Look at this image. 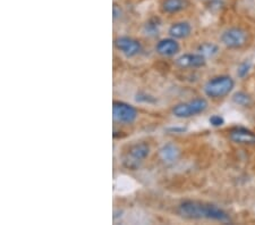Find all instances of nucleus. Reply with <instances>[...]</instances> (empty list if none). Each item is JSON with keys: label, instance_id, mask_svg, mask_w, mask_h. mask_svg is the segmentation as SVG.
<instances>
[{"label": "nucleus", "instance_id": "nucleus-4", "mask_svg": "<svg viewBox=\"0 0 255 225\" xmlns=\"http://www.w3.org/2000/svg\"><path fill=\"white\" fill-rule=\"evenodd\" d=\"M150 154V146L145 142L135 143L123 158V165L128 170H137Z\"/></svg>", "mask_w": 255, "mask_h": 225}, {"label": "nucleus", "instance_id": "nucleus-14", "mask_svg": "<svg viewBox=\"0 0 255 225\" xmlns=\"http://www.w3.org/2000/svg\"><path fill=\"white\" fill-rule=\"evenodd\" d=\"M197 51H199L201 55H203L205 58H208V57L216 56L218 52H219V47H218L216 43L204 42L202 44H200L199 48H197Z\"/></svg>", "mask_w": 255, "mask_h": 225}, {"label": "nucleus", "instance_id": "nucleus-6", "mask_svg": "<svg viewBox=\"0 0 255 225\" xmlns=\"http://www.w3.org/2000/svg\"><path fill=\"white\" fill-rule=\"evenodd\" d=\"M138 116L137 110L129 104L124 101L113 102V117L114 120L122 124H133Z\"/></svg>", "mask_w": 255, "mask_h": 225}, {"label": "nucleus", "instance_id": "nucleus-16", "mask_svg": "<svg viewBox=\"0 0 255 225\" xmlns=\"http://www.w3.org/2000/svg\"><path fill=\"white\" fill-rule=\"evenodd\" d=\"M160 28V23L157 19H150L147 20L144 25V33L149 36H154L158 34Z\"/></svg>", "mask_w": 255, "mask_h": 225}, {"label": "nucleus", "instance_id": "nucleus-2", "mask_svg": "<svg viewBox=\"0 0 255 225\" xmlns=\"http://www.w3.org/2000/svg\"><path fill=\"white\" fill-rule=\"evenodd\" d=\"M235 88V81L229 75H219L210 79L204 85V93L212 99L228 96Z\"/></svg>", "mask_w": 255, "mask_h": 225}, {"label": "nucleus", "instance_id": "nucleus-18", "mask_svg": "<svg viewBox=\"0 0 255 225\" xmlns=\"http://www.w3.org/2000/svg\"><path fill=\"white\" fill-rule=\"evenodd\" d=\"M209 123L211 124L213 128H220L225 124V118L221 115H212L209 118Z\"/></svg>", "mask_w": 255, "mask_h": 225}, {"label": "nucleus", "instance_id": "nucleus-9", "mask_svg": "<svg viewBox=\"0 0 255 225\" xmlns=\"http://www.w3.org/2000/svg\"><path fill=\"white\" fill-rule=\"evenodd\" d=\"M207 58L200 52L197 54H184L176 59V65L180 68H199L203 67Z\"/></svg>", "mask_w": 255, "mask_h": 225}, {"label": "nucleus", "instance_id": "nucleus-21", "mask_svg": "<svg viewBox=\"0 0 255 225\" xmlns=\"http://www.w3.org/2000/svg\"><path fill=\"white\" fill-rule=\"evenodd\" d=\"M170 131V132H176V133H180V132H184L185 131V128H183V126H176V128H170V129H168Z\"/></svg>", "mask_w": 255, "mask_h": 225}, {"label": "nucleus", "instance_id": "nucleus-7", "mask_svg": "<svg viewBox=\"0 0 255 225\" xmlns=\"http://www.w3.org/2000/svg\"><path fill=\"white\" fill-rule=\"evenodd\" d=\"M115 47L117 50L123 52L127 57H134L139 54L142 46L136 39L129 38V36H119L115 40Z\"/></svg>", "mask_w": 255, "mask_h": 225}, {"label": "nucleus", "instance_id": "nucleus-11", "mask_svg": "<svg viewBox=\"0 0 255 225\" xmlns=\"http://www.w3.org/2000/svg\"><path fill=\"white\" fill-rule=\"evenodd\" d=\"M180 150L178 147L174 143H167V145H163L159 150V156L161 158V161L167 164H172L175 163L177 159L179 158Z\"/></svg>", "mask_w": 255, "mask_h": 225}, {"label": "nucleus", "instance_id": "nucleus-13", "mask_svg": "<svg viewBox=\"0 0 255 225\" xmlns=\"http://www.w3.org/2000/svg\"><path fill=\"white\" fill-rule=\"evenodd\" d=\"M187 5V0H164L162 3V9L168 14H174L185 9Z\"/></svg>", "mask_w": 255, "mask_h": 225}, {"label": "nucleus", "instance_id": "nucleus-20", "mask_svg": "<svg viewBox=\"0 0 255 225\" xmlns=\"http://www.w3.org/2000/svg\"><path fill=\"white\" fill-rule=\"evenodd\" d=\"M121 14H122V9H121V8H118L117 5H114V18H115V19L118 18L119 16H121Z\"/></svg>", "mask_w": 255, "mask_h": 225}, {"label": "nucleus", "instance_id": "nucleus-8", "mask_svg": "<svg viewBox=\"0 0 255 225\" xmlns=\"http://www.w3.org/2000/svg\"><path fill=\"white\" fill-rule=\"evenodd\" d=\"M229 139L238 145H255V132L243 126H237L230 130Z\"/></svg>", "mask_w": 255, "mask_h": 225}, {"label": "nucleus", "instance_id": "nucleus-19", "mask_svg": "<svg viewBox=\"0 0 255 225\" xmlns=\"http://www.w3.org/2000/svg\"><path fill=\"white\" fill-rule=\"evenodd\" d=\"M136 100L137 101H144V102H154L153 97L150 96V95H146V93H138L137 97H136Z\"/></svg>", "mask_w": 255, "mask_h": 225}, {"label": "nucleus", "instance_id": "nucleus-5", "mask_svg": "<svg viewBox=\"0 0 255 225\" xmlns=\"http://www.w3.org/2000/svg\"><path fill=\"white\" fill-rule=\"evenodd\" d=\"M220 40L225 47L229 49H240L246 46L249 41V34L244 28L229 27L223 32Z\"/></svg>", "mask_w": 255, "mask_h": 225}, {"label": "nucleus", "instance_id": "nucleus-3", "mask_svg": "<svg viewBox=\"0 0 255 225\" xmlns=\"http://www.w3.org/2000/svg\"><path fill=\"white\" fill-rule=\"evenodd\" d=\"M208 101L204 98H195L186 102H180L172 107V115L177 118H190L204 113L208 108Z\"/></svg>", "mask_w": 255, "mask_h": 225}, {"label": "nucleus", "instance_id": "nucleus-17", "mask_svg": "<svg viewBox=\"0 0 255 225\" xmlns=\"http://www.w3.org/2000/svg\"><path fill=\"white\" fill-rule=\"evenodd\" d=\"M250 69H251L250 61H248V60L243 61L240 66H238V69H237L238 77H241V79H244V77L248 76V74L250 73Z\"/></svg>", "mask_w": 255, "mask_h": 225}, {"label": "nucleus", "instance_id": "nucleus-1", "mask_svg": "<svg viewBox=\"0 0 255 225\" xmlns=\"http://www.w3.org/2000/svg\"><path fill=\"white\" fill-rule=\"evenodd\" d=\"M178 213L185 219L190 220H209L216 222L229 223L230 216L226 211L213 204L186 200L179 205Z\"/></svg>", "mask_w": 255, "mask_h": 225}, {"label": "nucleus", "instance_id": "nucleus-15", "mask_svg": "<svg viewBox=\"0 0 255 225\" xmlns=\"http://www.w3.org/2000/svg\"><path fill=\"white\" fill-rule=\"evenodd\" d=\"M233 101L242 107H249L252 104V97L244 91H238L234 93Z\"/></svg>", "mask_w": 255, "mask_h": 225}, {"label": "nucleus", "instance_id": "nucleus-10", "mask_svg": "<svg viewBox=\"0 0 255 225\" xmlns=\"http://www.w3.org/2000/svg\"><path fill=\"white\" fill-rule=\"evenodd\" d=\"M155 50L163 57L175 56L179 51V43L175 38H166L158 41L155 44Z\"/></svg>", "mask_w": 255, "mask_h": 225}, {"label": "nucleus", "instance_id": "nucleus-12", "mask_svg": "<svg viewBox=\"0 0 255 225\" xmlns=\"http://www.w3.org/2000/svg\"><path fill=\"white\" fill-rule=\"evenodd\" d=\"M169 35L175 39H185L192 33V26L187 22H177L169 27Z\"/></svg>", "mask_w": 255, "mask_h": 225}]
</instances>
